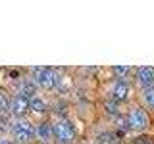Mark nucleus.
Listing matches in <instances>:
<instances>
[{
    "instance_id": "obj_1",
    "label": "nucleus",
    "mask_w": 154,
    "mask_h": 144,
    "mask_svg": "<svg viewBox=\"0 0 154 144\" xmlns=\"http://www.w3.org/2000/svg\"><path fill=\"white\" fill-rule=\"evenodd\" d=\"M10 138L16 140V144L31 142L33 138H37V123H33L27 117L12 119V123H10Z\"/></svg>"
},
{
    "instance_id": "obj_2",
    "label": "nucleus",
    "mask_w": 154,
    "mask_h": 144,
    "mask_svg": "<svg viewBox=\"0 0 154 144\" xmlns=\"http://www.w3.org/2000/svg\"><path fill=\"white\" fill-rule=\"evenodd\" d=\"M31 81L41 90H52V88H56L60 77H58V73L52 67H35L31 71Z\"/></svg>"
},
{
    "instance_id": "obj_3",
    "label": "nucleus",
    "mask_w": 154,
    "mask_h": 144,
    "mask_svg": "<svg viewBox=\"0 0 154 144\" xmlns=\"http://www.w3.org/2000/svg\"><path fill=\"white\" fill-rule=\"evenodd\" d=\"M77 136V129L69 119H58L54 121V142L56 144H73Z\"/></svg>"
},
{
    "instance_id": "obj_4",
    "label": "nucleus",
    "mask_w": 154,
    "mask_h": 144,
    "mask_svg": "<svg viewBox=\"0 0 154 144\" xmlns=\"http://www.w3.org/2000/svg\"><path fill=\"white\" fill-rule=\"evenodd\" d=\"M127 125L129 129L135 133H143L148 129L150 125V117H148V112L143 108V106H133L127 112Z\"/></svg>"
},
{
    "instance_id": "obj_5",
    "label": "nucleus",
    "mask_w": 154,
    "mask_h": 144,
    "mask_svg": "<svg viewBox=\"0 0 154 144\" xmlns=\"http://www.w3.org/2000/svg\"><path fill=\"white\" fill-rule=\"evenodd\" d=\"M31 112V98L23 92H17L12 96V106H10V115L14 119H23Z\"/></svg>"
},
{
    "instance_id": "obj_6",
    "label": "nucleus",
    "mask_w": 154,
    "mask_h": 144,
    "mask_svg": "<svg viewBox=\"0 0 154 144\" xmlns=\"http://www.w3.org/2000/svg\"><path fill=\"white\" fill-rule=\"evenodd\" d=\"M131 96V85L127 79H116V83L112 85V98L118 102H125Z\"/></svg>"
},
{
    "instance_id": "obj_7",
    "label": "nucleus",
    "mask_w": 154,
    "mask_h": 144,
    "mask_svg": "<svg viewBox=\"0 0 154 144\" xmlns=\"http://www.w3.org/2000/svg\"><path fill=\"white\" fill-rule=\"evenodd\" d=\"M135 81L141 88H148V86H154V67L150 65H143L137 69L135 73Z\"/></svg>"
},
{
    "instance_id": "obj_8",
    "label": "nucleus",
    "mask_w": 154,
    "mask_h": 144,
    "mask_svg": "<svg viewBox=\"0 0 154 144\" xmlns=\"http://www.w3.org/2000/svg\"><path fill=\"white\" fill-rule=\"evenodd\" d=\"M37 140H41V144H50L54 140V123H37Z\"/></svg>"
},
{
    "instance_id": "obj_9",
    "label": "nucleus",
    "mask_w": 154,
    "mask_h": 144,
    "mask_svg": "<svg viewBox=\"0 0 154 144\" xmlns=\"http://www.w3.org/2000/svg\"><path fill=\"white\" fill-rule=\"evenodd\" d=\"M141 102H143V108L144 110L154 112V86L141 88Z\"/></svg>"
},
{
    "instance_id": "obj_10",
    "label": "nucleus",
    "mask_w": 154,
    "mask_h": 144,
    "mask_svg": "<svg viewBox=\"0 0 154 144\" xmlns=\"http://www.w3.org/2000/svg\"><path fill=\"white\" fill-rule=\"evenodd\" d=\"M46 110H48V104H46V100L42 98L41 94L31 96V112L33 113H45Z\"/></svg>"
},
{
    "instance_id": "obj_11",
    "label": "nucleus",
    "mask_w": 154,
    "mask_h": 144,
    "mask_svg": "<svg viewBox=\"0 0 154 144\" xmlns=\"http://www.w3.org/2000/svg\"><path fill=\"white\" fill-rule=\"evenodd\" d=\"M10 106H12V96H8L6 90L0 88V115H8Z\"/></svg>"
},
{
    "instance_id": "obj_12",
    "label": "nucleus",
    "mask_w": 154,
    "mask_h": 144,
    "mask_svg": "<svg viewBox=\"0 0 154 144\" xmlns=\"http://www.w3.org/2000/svg\"><path fill=\"white\" fill-rule=\"evenodd\" d=\"M112 71L118 73V79H127L129 71H131V65H114Z\"/></svg>"
},
{
    "instance_id": "obj_13",
    "label": "nucleus",
    "mask_w": 154,
    "mask_h": 144,
    "mask_svg": "<svg viewBox=\"0 0 154 144\" xmlns=\"http://www.w3.org/2000/svg\"><path fill=\"white\" fill-rule=\"evenodd\" d=\"M0 144H14V142H12V138H8V136H0Z\"/></svg>"
},
{
    "instance_id": "obj_14",
    "label": "nucleus",
    "mask_w": 154,
    "mask_h": 144,
    "mask_svg": "<svg viewBox=\"0 0 154 144\" xmlns=\"http://www.w3.org/2000/svg\"><path fill=\"white\" fill-rule=\"evenodd\" d=\"M25 144H31V142H25Z\"/></svg>"
}]
</instances>
